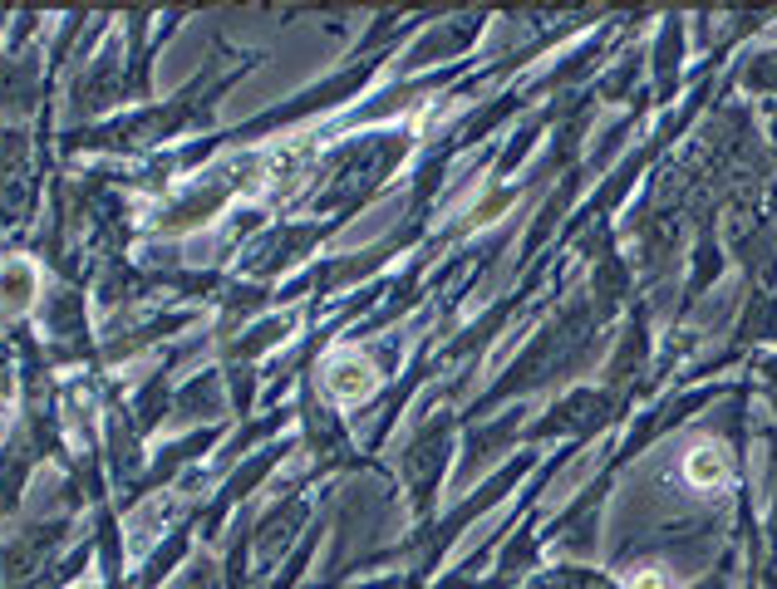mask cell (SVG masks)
<instances>
[{
    "label": "cell",
    "instance_id": "cell-2",
    "mask_svg": "<svg viewBox=\"0 0 777 589\" xmlns=\"http://www.w3.org/2000/svg\"><path fill=\"white\" fill-rule=\"evenodd\" d=\"M684 472H689L694 486H723L729 482V457H723L719 447H694V452L684 457Z\"/></svg>",
    "mask_w": 777,
    "mask_h": 589
},
{
    "label": "cell",
    "instance_id": "cell-4",
    "mask_svg": "<svg viewBox=\"0 0 777 589\" xmlns=\"http://www.w3.org/2000/svg\"><path fill=\"white\" fill-rule=\"evenodd\" d=\"M630 589H670V575H664V570H640L630 580Z\"/></svg>",
    "mask_w": 777,
    "mask_h": 589
},
{
    "label": "cell",
    "instance_id": "cell-3",
    "mask_svg": "<svg viewBox=\"0 0 777 589\" xmlns=\"http://www.w3.org/2000/svg\"><path fill=\"white\" fill-rule=\"evenodd\" d=\"M30 294H35V276H30L25 261H10V266H0V304H5V310H20Z\"/></svg>",
    "mask_w": 777,
    "mask_h": 589
},
{
    "label": "cell",
    "instance_id": "cell-1",
    "mask_svg": "<svg viewBox=\"0 0 777 589\" xmlns=\"http://www.w3.org/2000/svg\"><path fill=\"white\" fill-rule=\"evenodd\" d=\"M375 369H369V359H359V354H335V359L325 363V389L335 393L340 403H359L375 393Z\"/></svg>",
    "mask_w": 777,
    "mask_h": 589
}]
</instances>
